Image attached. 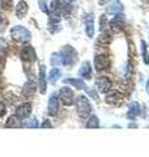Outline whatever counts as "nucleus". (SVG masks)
Returning a JSON list of instances; mask_svg holds the SVG:
<instances>
[{
    "label": "nucleus",
    "instance_id": "423d86ee",
    "mask_svg": "<svg viewBox=\"0 0 149 157\" xmlns=\"http://www.w3.org/2000/svg\"><path fill=\"white\" fill-rule=\"evenodd\" d=\"M20 56H21V59L24 62L33 63L37 59V52H36V50H34L32 46L28 45V46H24L21 48V51H20Z\"/></svg>",
    "mask_w": 149,
    "mask_h": 157
},
{
    "label": "nucleus",
    "instance_id": "0eeeda50",
    "mask_svg": "<svg viewBox=\"0 0 149 157\" xmlns=\"http://www.w3.org/2000/svg\"><path fill=\"white\" fill-rule=\"evenodd\" d=\"M111 85H113L111 80H110L109 77H106V76L98 77L97 81H96L97 90H98L99 93H109V92L111 90Z\"/></svg>",
    "mask_w": 149,
    "mask_h": 157
},
{
    "label": "nucleus",
    "instance_id": "cd10ccee",
    "mask_svg": "<svg viewBox=\"0 0 149 157\" xmlns=\"http://www.w3.org/2000/svg\"><path fill=\"white\" fill-rule=\"evenodd\" d=\"M141 50H143V55H144V62L149 63V56H148V52H147V46H145V42L141 41Z\"/></svg>",
    "mask_w": 149,
    "mask_h": 157
},
{
    "label": "nucleus",
    "instance_id": "4468645a",
    "mask_svg": "<svg viewBox=\"0 0 149 157\" xmlns=\"http://www.w3.org/2000/svg\"><path fill=\"white\" fill-rule=\"evenodd\" d=\"M78 75L82 78H90L92 77V66L89 62H84L80 70H78Z\"/></svg>",
    "mask_w": 149,
    "mask_h": 157
},
{
    "label": "nucleus",
    "instance_id": "5701e85b",
    "mask_svg": "<svg viewBox=\"0 0 149 157\" xmlns=\"http://www.w3.org/2000/svg\"><path fill=\"white\" fill-rule=\"evenodd\" d=\"M86 127L88 128H97V127H99V121L98 118L96 115H92L88 118L86 121Z\"/></svg>",
    "mask_w": 149,
    "mask_h": 157
},
{
    "label": "nucleus",
    "instance_id": "7ed1b4c3",
    "mask_svg": "<svg viewBox=\"0 0 149 157\" xmlns=\"http://www.w3.org/2000/svg\"><path fill=\"white\" fill-rule=\"evenodd\" d=\"M11 37L16 42H28L29 39H30L32 34L26 28L17 25V26H13L11 29Z\"/></svg>",
    "mask_w": 149,
    "mask_h": 157
},
{
    "label": "nucleus",
    "instance_id": "39448f33",
    "mask_svg": "<svg viewBox=\"0 0 149 157\" xmlns=\"http://www.w3.org/2000/svg\"><path fill=\"white\" fill-rule=\"evenodd\" d=\"M59 101H62L66 106H71L74 104V94L73 90L68 86H63L59 90Z\"/></svg>",
    "mask_w": 149,
    "mask_h": 157
},
{
    "label": "nucleus",
    "instance_id": "f03ea898",
    "mask_svg": "<svg viewBox=\"0 0 149 157\" xmlns=\"http://www.w3.org/2000/svg\"><path fill=\"white\" fill-rule=\"evenodd\" d=\"M76 110H77V114L80 118H88L89 114L92 113V106H90V102L85 96H78V98L76 100Z\"/></svg>",
    "mask_w": 149,
    "mask_h": 157
},
{
    "label": "nucleus",
    "instance_id": "9d476101",
    "mask_svg": "<svg viewBox=\"0 0 149 157\" xmlns=\"http://www.w3.org/2000/svg\"><path fill=\"white\" fill-rule=\"evenodd\" d=\"M47 110H48L50 115H56L58 114V111H59V97H58V94H55V93L50 96Z\"/></svg>",
    "mask_w": 149,
    "mask_h": 157
},
{
    "label": "nucleus",
    "instance_id": "4be33fe9",
    "mask_svg": "<svg viewBox=\"0 0 149 157\" xmlns=\"http://www.w3.org/2000/svg\"><path fill=\"white\" fill-rule=\"evenodd\" d=\"M59 77H60V70H59V68H52V70L48 72V80H50V82H52V84Z\"/></svg>",
    "mask_w": 149,
    "mask_h": 157
},
{
    "label": "nucleus",
    "instance_id": "bb28decb",
    "mask_svg": "<svg viewBox=\"0 0 149 157\" xmlns=\"http://www.w3.org/2000/svg\"><path fill=\"white\" fill-rule=\"evenodd\" d=\"M39 8H41V11L43 13H46V14L50 13V8L47 7V2H46V0H39Z\"/></svg>",
    "mask_w": 149,
    "mask_h": 157
},
{
    "label": "nucleus",
    "instance_id": "ddd939ff",
    "mask_svg": "<svg viewBox=\"0 0 149 157\" xmlns=\"http://www.w3.org/2000/svg\"><path fill=\"white\" fill-rule=\"evenodd\" d=\"M85 33L89 38L94 36V18L93 14H88L85 18Z\"/></svg>",
    "mask_w": 149,
    "mask_h": 157
},
{
    "label": "nucleus",
    "instance_id": "393cba45",
    "mask_svg": "<svg viewBox=\"0 0 149 157\" xmlns=\"http://www.w3.org/2000/svg\"><path fill=\"white\" fill-rule=\"evenodd\" d=\"M0 6L4 11H11L13 8V0H0Z\"/></svg>",
    "mask_w": 149,
    "mask_h": 157
},
{
    "label": "nucleus",
    "instance_id": "412c9836",
    "mask_svg": "<svg viewBox=\"0 0 149 157\" xmlns=\"http://www.w3.org/2000/svg\"><path fill=\"white\" fill-rule=\"evenodd\" d=\"M21 126L26 127V128H37L39 124H38L37 118H26L25 121L21 122Z\"/></svg>",
    "mask_w": 149,
    "mask_h": 157
},
{
    "label": "nucleus",
    "instance_id": "c85d7f7f",
    "mask_svg": "<svg viewBox=\"0 0 149 157\" xmlns=\"http://www.w3.org/2000/svg\"><path fill=\"white\" fill-rule=\"evenodd\" d=\"M6 111H7V107H6V104L4 102L0 101V118H2L4 114H6Z\"/></svg>",
    "mask_w": 149,
    "mask_h": 157
},
{
    "label": "nucleus",
    "instance_id": "b1692460",
    "mask_svg": "<svg viewBox=\"0 0 149 157\" xmlns=\"http://www.w3.org/2000/svg\"><path fill=\"white\" fill-rule=\"evenodd\" d=\"M109 22H110V21L107 20V17L105 16V14H102L101 18H99V30H101L102 33L106 32V29L109 26Z\"/></svg>",
    "mask_w": 149,
    "mask_h": 157
},
{
    "label": "nucleus",
    "instance_id": "a878e982",
    "mask_svg": "<svg viewBox=\"0 0 149 157\" xmlns=\"http://www.w3.org/2000/svg\"><path fill=\"white\" fill-rule=\"evenodd\" d=\"M51 64L54 67H59L62 64V58H60L59 54H52L51 55Z\"/></svg>",
    "mask_w": 149,
    "mask_h": 157
},
{
    "label": "nucleus",
    "instance_id": "6e6552de",
    "mask_svg": "<svg viewBox=\"0 0 149 157\" xmlns=\"http://www.w3.org/2000/svg\"><path fill=\"white\" fill-rule=\"evenodd\" d=\"M109 28H110L113 32H120L124 28V16L123 14L117 13V16L109 22Z\"/></svg>",
    "mask_w": 149,
    "mask_h": 157
},
{
    "label": "nucleus",
    "instance_id": "2eb2a0df",
    "mask_svg": "<svg viewBox=\"0 0 149 157\" xmlns=\"http://www.w3.org/2000/svg\"><path fill=\"white\" fill-rule=\"evenodd\" d=\"M28 4L26 2H24V0H20V2L17 3V6H16V16L18 18H22L24 16H26V13H28Z\"/></svg>",
    "mask_w": 149,
    "mask_h": 157
},
{
    "label": "nucleus",
    "instance_id": "9b49d317",
    "mask_svg": "<svg viewBox=\"0 0 149 157\" xmlns=\"http://www.w3.org/2000/svg\"><path fill=\"white\" fill-rule=\"evenodd\" d=\"M38 84H39V89H41V93L43 94L46 92V86H47V78H46V67L43 64L39 67V80H38Z\"/></svg>",
    "mask_w": 149,
    "mask_h": 157
},
{
    "label": "nucleus",
    "instance_id": "a211bd4d",
    "mask_svg": "<svg viewBox=\"0 0 149 157\" xmlns=\"http://www.w3.org/2000/svg\"><path fill=\"white\" fill-rule=\"evenodd\" d=\"M122 100V94H120V90H110V93L106 96V101L107 102H111V104H115V102H119Z\"/></svg>",
    "mask_w": 149,
    "mask_h": 157
},
{
    "label": "nucleus",
    "instance_id": "f3484780",
    "mask_svg": "<svg viewBox=\"0 0 149 157\" xmlns=\"http://www.w3.org/2000/svg\"><path fill=\"white\" fill-rule=\"evenodd\" d=\"M21 118H18L16 114L11 115L8 118V121L6 122V127H9V128H16V127H21Z\"/></svg>",
    "mask_w": 149,
    "mask_h": 157
},
{
    "label": "nucleus",
    "instance_id": "6ab92c4d",
    "mask_svg": "<svg viewBox=\"0 0 149 157\" xmlns=\"http://www.w3.org/2000/svg\"><path fill=\"white\" fill-rule=\"evenodd\" d=\"M110 42H111V37H110V34L106 33V32H103L102 33V36H99V38L97 39V43L96 45L98 46H103V47H106L110 45Z\"/></svg>",
    "mask_w": 149,
    "mask_h": 157
},
{
    "label": "nucleus",
    "instance_id": "f257e3e1",
    "mask_svg": "<svg viewBox=\"0 0 149 157\" xmlns=\"http://www.w3.org/2000/svg\"><path fill=\"white\" fill-rule=\"evenodd\" d=\"M59 55L62 58V64L68 66V67L73 66L77 60V51L72 46H66L59 52Z\"/></svg>",
    "mask_w": 149,
    "mask_h": 157
},
{
    "label": "nucleus",
    "instance_id": "473e14b6",
    "mask_svg": "<svg viewBox=\"0 0 149 157\" xmlns=\"http://www.w3.org/2000/svg\"><path fill=\"white\" fill-rule=\"evenodd\" d=\"M148 89H149V82H148Z\"/></svg>",
    "mask_w": 149,
    "mask_h": 157
},
{
    "label": "nucleus",
    "instance_id": "7c9ffc66",
    "mask_svg": "<svg viewBox=\"0 0 149 157\" xmlns=\"http://www.w3.org/2000/svg\"><path fill=\"white\" fill-rule=\"evenodd\" d=\"M41 127H42V128H46V127H51V123H50L48 121H44L43 123L41 124Z\"/></svg>",
    "mask_w": 149,
    "mask_h": 157
},
{
    "label": "nucleus",
    "instance_id": "20e7f679",
    "mask_svg": "<svg viewBox=\"0 0 149 157\" xmlns=\"http://www.w3.org/2000/svg\"><path fill=\"white\" fill-rule=\"evenodd\" d=\"M110 64H111L110 56L106 55V54H98V55H96V58H94V68H96V71H98V72L109 70Z\"/></svg>",
    "mask_w": 149,
    "mask_h": 157
},
{
    "label": "nucleus",
    "instance_id": "f8f14e48",
    "mask_svg": "<svg viewBox=\"0 0 149 157\" xmlns=\"http://www.w3.org/2000/svg\"><path fill=\"white\" fill-rule=\"evenodd\" d=\"M37 90V82L33 80V78H29V80L26 81V84L24 85V89H22V93H24V96H33L34 93H36Z\"/></svg>",
    "mask_w": 149,
    "mask_h": 157
},
{
    "label": "nucleus",
    "instance_id": "dca6fc26",
    "mask_svg": "<svg viewBox=\"0 0 149 157\" xmlns=\"http://www.w3.org/2000/svg\"><path fill=\"white\" fill-rule=\"evenodd\" d=\"M64 82H66V84L73 85L76 89H86V84L82 81V78H72V77H69V78H64Z\"/></svg>",
    "mask_w": 149,
    "mask_h": 157
},
{
    "label": "nucleus",
    "instance_id": "c756f323",
    "mask_svg": "<svg viewBox=\"0 0 149 157\" xmlns=\"http://www.w3.org/2000/svg\"><path fill=\"white\" fill-rule=\"evenodd\" d=\"M4 67H6V59H4V56L0 54V72H3Z\"/></svg>",
    "mask_w": 149,
    "mask_h": 157
},
{
    "label": "nucleus",
    "instance_id": "aec40b11",
    "mask_svg": "<svg viewBox=\"0 0 149 157\" xmlns=\"http://www.w3.org/2000/svg\"><path fill=\"white\" fill-rule=\"evenodd\" d=\"M109 7L107 8V11L110 12V13H120V11L123 9V4L119 2V0H114V2L111 4H109Z\"/></svg>",
    "mask_w": 149,
    "mask_h": 157
},
{
    "label": "nucleus",
    "instance_id": "1a4fd4ad",
    "mask_svg": "<svg viewBox=\"0 0 149 157\" xmlns=\"http://www.w3.org/2000/svg\"><path fill=\"white\" fill-rule=\"evenodd\" d=\"M18 118H28L29 115L32 114V105L29 102H24V104H20L17 107H16V111H14Z\"/></svg>",
    "mask_w": 149,
    "mask_h": 157
},
{
    "label": "nucleus",
    "instance_id": "2f4dec72",
    "mask_svg": "<svg viewBox=\"0 0 149 157\" xmlns=\"http://www.w3.org/2000/svg\"><path fill=\"white\" fill-rule=\"evenodd\" d=\"M106 2H107V0H99V4H101V6H105Z\"/></svg>",
    "mask_w": 149,
    "mask_h": 157
}]
</instances>
